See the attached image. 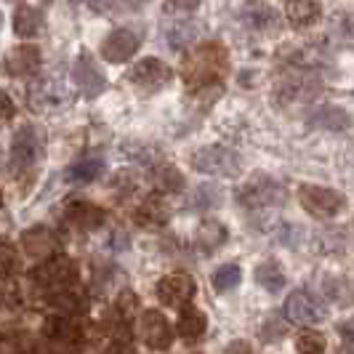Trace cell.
<instances>
[{"mask_svg":"<svg viewBox=\"0 0 354 354\" xmlns=\"http://www.w3.org/2000/svg\"><path fill=\"white\" fill-rule=\"evenodd\" d=\"M338 333L346 338V341H354V317L338 322Z\"/></svg>","mask_w":354,"mask_h":354,"instance_id":"obj_35","label":"cell"},{"mask_svg":"<svg viewBox=\"0 0 354 354\" xmlns=\"http://www.w3.org/2000/svg\"><path fill=\"white\" fill-rule=\"evenodd\" d=\"M48 301L56 309H62V315H67V317H80L88 312V296L77 283L64 288V290H56L53 296H48Z\"/></svg>","mask_w":354,"mask_h":354,"instance_id":"obj_17","label":"cell"},{"mask_svg":"<svg viewBox=\"0 0 354 354\" xmlns=\"http://www.w3.org/2000/svg\"><path fill=\"white\" fill-rule=\"evenodd\" d=\"M136 312H139V296H136L131 288L120 290V296H118V301H115V315L123 317L125 322H131V319L136 317Z\"/></svg>","mask_w":354,"mask_h":354,"instance_id":"obj_31","label":"cell"},{"mask_svg":"<svg viewBox=\"0 0 354 354\" xmlns=\"http://www.w3.org/2000/svg\"><path fill=\"white\" fill-rule=\"evenodd\" d=\"M19 243H21L24 256H30L35 261H46V259L59 253V237L53 234V230L43 227V224H35V227L21 232Z\"/></svg>","mask_w":354,"mask_h":354,"instance_id":"obj_10","label":"cell"},{"mask_svg":"<svg viewBox=\"0 0 354 354\" xmlns=\"http://www.w3.org/2000/svg\"><path fill=\"white\" fill-rule=\"evenodd\" d=\"M30 277H32L35 288L46 290V296H53L56 290H64L70 285L80 283V269L67 256H51L40 266H35Z\"/></svg>","mask_w":354,"mask_h":354,"instance_id":"obj_3","label":"cell"},{"mask_svg":"<svg viewBox=\"0 0 354 354\" xmlns=\"http://www.w3.org/2000/svg\"><path fill=\"white\" fill-rule=\"evenodd\" d=\"M0 24H3V17H0Z\"/></svg>","mask_w":354,"mask_h":354,"instance_id":"obj_38","label":"cell"},{"mask_svg":"<svg viewBox=\"0 0 354 354\" xmlns=\"http://www.w3.org/2000/svg\"><path fill=\"white\" fill-rule=\"evenodd\" d=\"M211 280H213V288H216L218 293H224V290H232V288H237V285H240L243 272H240V266L237 264H224L213 272Z\"/></svg>","mask_w":354,"mask_h":354,"instance_id":"obj_27","label":"cell"},{"mask_svg":"<svg viewBox=\"0 0 354 354\" xmlns=\"http://www.w3.org/2000/svg\"><path fill=\"white\" fill-rule=\"evenodd\" d=\"M37 152H40V136H37L35 128H32V125L19 128L17 136H14V149H11L14 165H17V168H30V165L35 162Z\"/></svg>","mask_w":354,"mask_h":354,"instance_id":"obj_14","label":"cell"},{"mask_svg":"<svg viewBox=\"0 0 354 354\" xmlns=\"http://www.w3.org/2000/svg\"><path fill=\"white\" fill-rule=\"evenodd\" d=\"M243 24L248 27V30H256V32H277L280 30V17L274 14V8H269L264 3H250L243 8Z\"/></svg>","mask_w":354,"mask_h":354,"instance_id":"obj_18","label":"cell"},{"mask_svg":"<svg viewBox=\"0 0 354 354\" xmlns=\"http://www.w3.org/2000/svg\"><path fill=\"white\" fill-rule=\"evenodd\" d=\"M227 240H230V230H227L218 218H203V221H200V227H197V232H195L197 248L205 250V253L218 250Z\"/></svg>","mask_w":354,"mask_h":354,"instance_id":"obj_20","label":"cell"},{"mask_svg":"<svg viewBox=\"0 0 354 354\" xmlns=\"http://www.w3.org/2000/svg\"><path fill=\"white\" fill-rule=\"evenodd\" d=\"M208 330V317L205 312H200L192 304H184L178 306V319H176V333L184 341H197V338L205 336Z\"/></svg>","mask_w":354,"mask_h":354,"instance_id":"obj_16","label":"cell"},{"mask_svg":"<svg viewBox=\"0 0 354 354\" xmlns=\"http://www.w3.org/2000/svg\"><path fill=\"white\" fill-rule=\"evenodd\" d=\"M43 336L67 352H75L86 344V330L80 328L77 319L67 317V315H51L43 319Z\"/></svg>","mask_w":354,"mask_h":354,"instance_id":"obj_6","label":"cell"},{"mask_svg":"<svg viewBox=\"0 0 354 354\" xmlns=\"http://www.w3.org/2000/svg\"><path fill=\"white\" fill-rule=\"evenodd\" d=\"M285 14H288V21H290V24L306 27V24L319 21L322 8H319L317 0H288V3H285Z\"/></svg>","mask_w":354,"mask_h":354,"instance_id":"obj_23","label":"cell"},{"mask_svg":"<svg viewBox=\"0 0 354 354\" xmlns=\"http://www.w3.org/2000/svg\"><path fill=\"white\" fill-rule=\"evenodd\" d=\"M19 272V256L11 248H0V277H14Z\"/></svg>","mask_w":354,"mask_h":354,"instance_id":"obj_32","label":"cell"},{"mask_svg":"<svg viewBox=\"0 0 354 354\" xmlns=\"http://www.w3.org/2000/svg\"><path fill=\"white\" fill-rule=\"evenodd\" d=\"M72 80H75V86L83 91L86 96H99V93L104 91V77H102V72L96 70V67L91 64V59H86V56L77 59V64H75V70H72Z\"/></svg>","mask_w":354,"mask_h":354,"instance_id":"obj_21","label":"cell"},{"mask_svg":"<svg viewBox=\"0 0 354 354\" xmlns=\"http://www.w3.org/2000/svg\"><path fill=\"white\" fill-rule=\"evenodd\" d=\"M195 37H197V27L192 21H181V24H174V27L168 30V43H171V48H184V46H189Z\"/></svg>","mask_w":354,"mask_h":354,"instance_id":"obj_30","label":"cell"},{"mask_svg":"<svg viewBox=\"0 0 354 354\" xmlns=\"http://www.w3.org/2000/svg\"><path fill=\"white\" fill-rule=\"evenodd\" d=\"M253 280L259 283V288H264L269 293H280L285 288V272L274 259H266V261H261V264L256 266Z\"/></svg>","mask_w":354,"mask_h":354,"instance_id":"obj_24","label":"cell"},{"mask_svg":"<svg viewBox=\"0 0 354 354\" xmlns=\"http://www.w3.org/2000/svg\"><path fill=\"white\" fill-rule=\"evenodd\" d=\"M0 205H3V195H0Z\"/></svg>","mask_w":354,"mask_h":354,"instance_id":"obj_37","label":"cell"},{"mask_svg":"<svg viewBox=\"0 0 354 354\" xmlns=\"http://www.w3.org/2000/svg\"><path fill=\"white\" fill-rule=\"evenodd\" d=\"M106 354H136V352H133V344L131 341H112Z\"/></svg>","mask_w":354,"mask_h":354,"instance_id":"obj_34","label":"cell"},{"mask_svg":"<svg viewBox=\"0 0 354 354\" xmlns=\"http://www.w3.org/2000/svg\"><path fill=\"white\" fill-rule=\"evenodd\" d=\"M64 221L80 232H96L104 227L106 211L96 203H88V200H72L64 208Z\"/></svg>","mask_w":354,"mask_h":354,"instance_id":"obj_11","label":"cell"},{"mask_svg":"<svg viewBox=\"0 0 354 354\" xmlns=\"http://www.w3.org/2000/svg\"><path fill=\"white\" fill-rule=\"evenodd\" d=\"M285 317L296 325H317L325 319V306L312 290L299 288L285 299Z\"/></svg>","mask_w":354,"mask_h":354,"instance_id":"obj_7","label":"cell"},{"mask_svg":"<svg viewBox=\"0 0 354 354\" xmlns=\"http://www.w3.org/2000/svg\"><path fill=\"white\" fill-rule=\"evenodd\" d=\"M200 6V0H165V14H189Z\"/></svg>","mask_w":354,"mask_h":354,"instance_id":"obj_33","label":"cell"},{"mask_svg":"<svg viewBox=\"0 0 354 354\" xmlns=\"http://www.w3.org/2000/svg\"><path fill=\"white\" fill-rule=\"evenodd\" d=\"M158 187L162 192H171V195H176L184 189V176H181V171L174 168V165H162L158 171Z\"/></svg>","mask_w":354,"mask_h":354,"instance_id":"obj_29","label":"cell"},{"mask_svg":"<svg viewBox=\"0 0 354 354\" xmlns=\"http://www.w3.org/2000/svg\"><path fill=\"white\" fill-rule=\"evenodd\" d=\"M40 67V51L37 46H17L11 48L6 56V70L11 72L14 77H24V75H32Z\"/></svg>","mask_w":354,"mask_h":354,"instance_id":"obj_19","label":"cell"},{"mask_svg":"<svg viewBox=\"0 0 354 354\" xmlns=\"http://www.w3.org/2000/svg\"><path fill=\"white\" fill-rule=\"evenodd\" d=\"M230 70V53L221 43H203L192 53H187L181 75L187 88L197 96H208V104H213L221 91H224V77Z\"/></svg>","mask_w":354,"mask_h":354,"instance_id":"obj_1","label":"cell"},{"mask_svg":"<svg viewBox=\"0 0 354 354\" xmlns=\"http://www.w3.org/2000/svg\"><path fill=\"white\" fill-rule=\"evenodd\" d=\"M325 336L317 330H304L296 338V352L299 354H325Z\"/></svg>","mask_w":354,"mask_h":354,"instance_id":"obj_28","label":"cell"},{"mask_svg":"<svg viewBox=\"0 0 354 354\" xmlns=\"http://www.w3.org/2000/svg\"><path fill=\"white\" fill-rule=\"evenodd\" d=\"M299 203L309 216L315 218H333L344 208V195L317 184H301L299 187Z\"/></svg>","mask_w":354,"mask_h":354,"instance_id":"obj_5","label":"cell"},{"mask_svg":"<svg viewBox=\"0 0 354 354\" xmlns=\"http://www.w3.org/2000/svg\"><path fill=\"white\" fill-rule=\"evenodd\" d=\"M136 48H139V37L133 35L131 30H115V32H109L104 37L102 56H104L106 62H112V64H123V62H128L136 53Z\"/></svg>","mask_w":354,"mask_h":354,"instance_id":"obj_13","label":"cell"},{"mask_svg":"<svg viewBox=\"0 0 354 354\" xmlns=\"http://www.w3.org/2000/svg\"><path fill=\"white\" fill-rule=\"evenodd\" d=\"M171 77H174L171 67L165 62H160V59H152V56L136 62L131 67V72H128V80L133 86H142V88H152V91L165 86V83H171Z\"/></svg>","mask_w":354,"mask_h":354,"instance_id":"obj_12","label":"cell"},{"mask_svg":"<svg viewBox=\"0 0 354 354\" xmlns=\"http://www.w3.org/2000/svg\"><path fill=\"white\" fill-rule=\"evenodd\" d=\"M40 24H43V17L32 6H19L14 11V32L19 37H35L40 32Z\"/></svg>","mask_w":354,"mask_h":354,"instance_id":"obj_25","label":"cell"},{"mask_svg":"<svg viewBox=\"0 0 354 354\" xmlns=\"http://www.w3.org/2000/svg\"><path fill=\"white\" fill-rule=\"evenodd\" d=\"M133 218H136V224L144 227V230H155V227H165L168 221H171V208H168V203L158 195H149L144 200L142 205L136 208L133 213Z\"/></svg>","mask_w":354,"mask_h":354,"instance_id":"obj_15","label":"cell"},{"mask_svg":"<svg viewBox=\"0 0 354 354\" xmlns=\"http://www.w3.org/2000/svg\"><path fill=\"white\" fill-rule=\"evenodd\" d=\"M192 168L197 174H208V176H227L234 178L243 174V160L240 155L230 149V147H221V144H211V147H200L197 152H192Z\"/></svg>","mask_w":354,"mask_h":354,"instance_id":"obj_2","label":"cell"},{"mask_svg":"<svg viewBox=\"0 0 354 354\" xmlns=\"http://www.w3.org/2000/svg\"><path fill=\"white\" fill-rule=\"evenodd\" d=\"M102 174H104V160L102 158L77 160L75 165L67 168V178L75 181V184H88V181H96Z\"/></svg>","mask_w":354,"mask_h":354,"instance_id":"obj_26","label":"cell"},{"mask_svg":"<svg viewBox=\"0 0 354 354\" xmlns=\"http://www.w3.org/2000/svg\"><path fill=\"white\" fill-rule=\"evenodd\" d=\"M86 3H88V6L93 8V11H106L112 0H86Z\"/></svg>","mask_w":354,"mask_h":354,"instance_id":"obj_36","label":"cell"},{"mask_svg":"<svg viewBox=\"0 0 354 354\" xmlns=\"http://www.w3.org/2000/svg\"><path fill=\"white\" fill-rule=\"evenodd\" d=\"M285 187L272 176H253L245 181V187L237 189V203L243 208H272V205H283L285 203Z\"/></svg>","mask_w":354,"mask_h":354,"instance_id":"obj_4","label":"cell"},{"mask_svg":"<svg viewBox=\"0 0 354 354\" xmlns=\"http://www.w3.org/2000/svg\"><path fill=\"white\" fill-rule=\"evenodd\" d=\"M306 125L317 131H344L352 125V118L341 106H319L306 118Z\"/></svg>","mask_w":354,"mask_h":354,"instance_id":"obj_22","label":"cell"},{"mask_svg":"<svg viewBox=\"0 0 354 354\" xmlns=\"http://www.w3.org/2000/svg\"><path fill=\"white\" fill-rule=\"evenodd\" d=\"M158 299L162 306H184V304H189L195 299V290L197 285L195 280L189 277V274H184V272H176V274H165L162 280L158 283Z\"/></svg>","mask_w":354,"mask_h":354,"instance_id":"obj_9","label":"cell"},{"mask_svg":"<svg viewBox=\"0 0 354 354\" xmlns=\"http://www.w3.org/2000/svg\"><path fill=\"white\" fill-rule=\"evenodd\" d=\"M139 336L152 352H165L174 344V328L160 309H144L139 317Z\"/></svg>","mask_w":354,"mask_h":354,"instance_id":"obj_8","label":"cell"}]
</instances>
